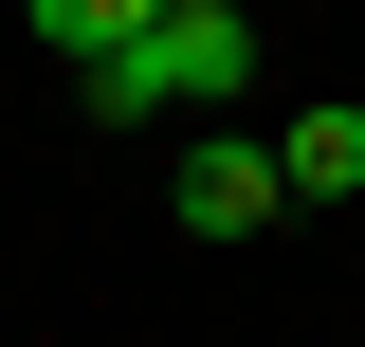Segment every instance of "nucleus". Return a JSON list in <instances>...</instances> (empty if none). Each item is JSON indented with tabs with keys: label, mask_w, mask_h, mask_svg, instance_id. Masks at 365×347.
Listing matches in <instances>:
<instances>
[{
	"label": "nucleus",
	"mask_w": 365,
	"mask_h": 347,
	"mask_svg": "<svg viewBox=\"0 0 365 347\" xmlns=\"http://www.w3.org/2000/svg\"><path fill=\"white\" fill-rule=\"evenodd\" d=\"M165 219H182V238H256V219H292V183H274L256 129H201V146L165 165Z\"/></svg>",
	"instance_id": "nucleus-1"
},
{
	"label": "nucleus",
	"mask_w": 365,
	"mask_h": 347,
	"mask_svg": "<svg viewBox=\"0 0 365 347\" xmlns=\"http://www.w3.org/2000/svg\"><path fill=\"white\" fill-rule=\"evenodd\" d=\"M146 55H165L182 110H237V91H256V19H237V0H146Z\"/></svg>",
	"instance_id": "nucleus-2"
},
{
	"label": "nucleus",
	"mask_w": 365,
	"mask_h": 347,
	"mask_svg": "<svg viewBox=\"0 0 365 347\" xmlns=\"http://www.w3.org/2000/svg\"><path fill=\"white\" fill-rule=\"evenodd\" d=\"M274 183H292V201H347V183H365V110H347V91L274 129Z\"/></svg>",
	"instance_id": "nucleus-3"
}]
</instances>
